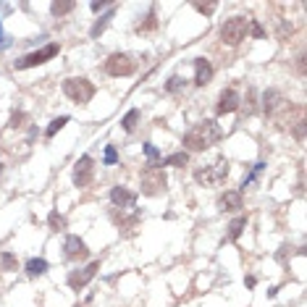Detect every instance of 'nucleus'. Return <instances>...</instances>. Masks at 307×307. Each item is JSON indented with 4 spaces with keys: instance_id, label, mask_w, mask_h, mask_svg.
Masks as SVG:
<instances>
[{
    "instance_id": "f257e3e1",
    "label": "nucleus",
    "mask_w": 307,
    "mask_h": 307,
    "mask_svg": "<svg viewBox=\"0 0 307 307\" xmlns=\"http://www.w3.org/2000/svg\"><path fill=\"white\" fill-rule=\"evenodd\" d=\"M221 137H223V131L218 129L215 121H202V124L192 126L187 134H184V147H187V150H194V152H200V150L215 145Z\"/></svg>"
},
{
    "instance_id": "f03ea898",
    "label": "nucleus",
    "mask_w": 307,
    "mask_h": 307,
    "mask_svg": "<svg viewBox=\"0 0 307 307\" xmlns=\"http://www.w3.org/2000/svg\"><path fill=\"white\" fill-rule=\"evenodd\" d=\"M63 92H66V97L74 100L76 105H87L95 97V84L90 79H84V76H71V79L63 81Z\"/></svg>"
},
{
    "instance_id": "7ed1b4c3",
    "label": "nucleus",
    "mask_w": 307,
    "mask_h": 307,
    "mask_svg": "<svg viewBox=\"0 0 307 307\" xmlns=\"http://www.w3.org/2000/svg\"><path fill=\"white\" fill-rule=\"evenodd\" d=\"M166 184H168V179H166V171L160 166H147L142 171V194L158 197L166 192Z\"/></svg>"
},
{
    "instance_id": "20e7f679",
    "label": "nucleus",
    "mask_w": 307,
    "mask_h": 307,
    "mask_svg": "<svg viewBox=\"0 0 307 307\" xmlns=\"http://www.w3.org/2000/svg\"><path fill=\"white\" fill-rule=\"evenodd\" d=\"M226 176H229V160L226 158H218L213 166H205V168H197L194 171V181L197 184H205V187L221 184Z\"/></svg>"
},
{
    "instance_id": "39448f33",
    "label": "nucleus",
    "mask_w": 307,
    "mask_h": 307,
    "mask_svg": "<svg viewBox=\"0 0 307 307\" xmlns=\"http://www.w3.org/2000/svg\"><path fill=\"white\" fill-rule=\"evenodd\" d=\"M247 27H250V18L234 16L221 27V39L226 42V45H239V42L247 37Z\"/></svg>"
},
{
    "instance_id": "423d86ee",
    "label": "nucleus",
    "mask_w": 307,
    "mask_h": 307,
    "mask_svg": "<svg viewBox=\"0 0 307 307\" xmlns=\"http://www.w3.org/2000/svg\"><path fill=\"white\" fill-rule=\"evenodd\" d=\"M134 71H137V63L126 53H113L105 60V74L108 76H131Z\"/></svg>"
},
{
    "instance_id": "0eeeda50",
    "label": "nucleus",
    "mask_w": 307,
    "mask_h": 307,
    "mask_svg": "<svg viewBox=\"0 0 307 307\" xmlns=\"http://www.w3.org/2000/svg\"><path fill=\"white\" fill-rule=\"evenodd\" d=\"M58 50H60L58 42H50V45H45L42 50H34V53H29V55H24V58H18V60H16V69H18V71H24V69H34V66H39V63H45V60L55 58V55H58Z\"/></svg>"
},
{
    "instance_id": "6e6552de",
    "label": "nucleus",
    "mask_w": 307,
    "mask_h": 307,
    "mask_svg": "<svg viewBox=\"0 0 307 307\" xmlns=\"http://www.w3.org/2000/svg\"><path fill=\"white\" fill-rule=\"evenodd\" d=\"M100 271V260H92L87 268H81V271H71L69 273V286L74 289V292H79V289H84L87 283H90L92 278H95V273Z\"/></svg>"
},
{
    "instance_id": "1a4fd4ad",
    "label": "nucleus",
    "mask_w": 307,
    "mask_h": 307,
    "mask_svg": "<svg viewBox=\"0 0 307 307\" xmlns=\"http://www.w3.org/2000/svg\"><path fill=\"white\" fill-rule=\"evenodd\" d=\"M92 173H95V160L90 155H81L74 166V184L76 187H87L92 181Z\"/></svg>"
},
{
    "instance_id": "9d476101",
    "label": "nucleus",
    "mask_w": 307,
    "mask_h": 307,
    "mask_svg": "<svg viewBox=\"0 0 307 307\" xmlns=\"http://www.w3.org/2000/svg\"><path fill=\"white\" fill-rule=\"evenodd\" d=\"M111 202L116 208H121V210H131L137 205V192H131L126 187H113L111 189Z\"/></svg>"
},
{
    "instance_id": "9b49d317",
    "label": "nucleus",
    "mask_w": 307,
    "mask_h": 307,
    "mask_svg": "<svg viewBox=\"0 0 307 307\" xmlns=\"http://www.w3.org/2000/svg\"><path fill=\"white\" fill-rule=\"evenodd\" d=\"M63 250H66V257H69V260H84L87 255H90V250H87V244H84V239H79L76 234L66 236Z\"/></svg>"
},
{
    "instance_id": "f8f14e48",
    "label": "nucleus",
    "mask_w": 307,
    "mask_h": 307,
    "mask_svg": "<svg viewBox=\"0 0 307 307\" xmlns=\"http://www.w3.org/2000/svg\"><path fill=\"white\" fill-rule=\"evenodd\" d=\"M236 108H239V92H236V90H223L221 97H218L215 113H218V116H226V113H234Z\"/></svg>"
},
{
    "instance_id": "ddd939ff",
    "label": "nucleus",
    "mask_w": 307,
    "mask_h": 307,
    "mask_svg": "<svg viewBox=\"0 0 307 307\" xmlns=\"http://www.w3.org/2000/svg\"><path fill=\"white\" fill-rule=\"evenodd\" d=\"M213 79V66L205 58H194V84L197 87H205Z\"/></svg>"
},
{
    "instance_id": "4468645a",
    "label": "nucleus",
    "mask_w": 307,
    "mask_h": 307,
    "mask_svg": "<svg viewBox=\"0 0 307 307\" xmlns=\"http://www.w3.org/2000/svg\"><path fill=\"white\" fill-rule=\"evenodd\" d=\"M262 103H265L262 108H265V113H268V116H276L281 108H286V100H283L281 92H276V90H268L265 95H262Z\"/></svg>"
},
{
    "instance_id": "2eb2a0df",
    "label": "nucleus",
    "mask_w": 307,
    "mask_h": 307,
    "mask_svg": "<svg viewBox=\"0 0 307 307\" xmlns=\"http://www.w3.org/2000/svg\"><path fill=\"white\" fill-rule=\"evenodd\" d=\"M218 208L221 210H239V208H244L242 202V192H226L218 197Z\"/></svg>"
},
{
    "instance_id": "dca6fc26",
    "label": "nucleus",
    "mask_w": 307,
    "mask_h": 307,
    "mask_svg": "<svg viewBox=\"0 0 307 307\" xmlns=\"http://www.w3.org/2000/svg\"><path fill=\"white\" fill-rule=\"evenodd\" d=\"M113 16H116V8H111L108 13H103V16L95 21V24H92V29H90V37H92V39H97V37L105 32V27L111 24V18H113Z\"/></svg>"
},
{
    "instance_id": "f3484780",
    "label": "nucleus",
    "mask_w": 307,
    "mask_h": 307,
    "mask_svg": "<svg viewBox=\"0 0 307 307\" xmlns=\"http://www.w3.org/2000/svg\"><path fill=\"white\" fill-rule=\"evenodd\" d=\"M244 226H247V215H239V218H234V221L229 223V234H226V239H229V242H236V239L242 236Z\"/></svg>"
},
{
    "instance_id": "a211bd4d",
    "label": "nucleus",
    "mask_w": 307,
    "mask_h": 307,
    "mask_svg": "<svg viewBox=\"0 0 307 307\" xmlns=\"http://www.w3.org/2000/svg\"><path fill=\"white\" fill-rule=\"evenodd\" d=\"M48 260H42V257H32L29 262H27V273L32 276V278H37V276H42V273H48Z\"/></svg>"
},
{
    "instance_id": "6ab92c4d",
    "label": "nucleus",
    "mask_w": 307,
    "mask_h": 307,
    "mask_svg": "<svg viewBox=\"0 0 307 307\" xmlns=\"http://www.w3.org/2000/svg\"><path fill=\"white\" fill-rule=\"evenodd\" d=\"M187 163H189L187 150H181V152H173V155H168V158L163 160V166H173V168H181V166H187Z\"/></svg>"
},
{
    "instance_id": "aec40b11",
    "label": "nucleus",
    "mask_w": 307,
    "mask_h": 307,
    "mask_svg": "<svg viewBox=\"0 0 307 307\" xmlns=\"http://www.w3.org/2000/svg\"><path fill=\"white\" fill-rule=\"evenodd\" d=\"M66 124H69V116H60V118H55V121H50V126L45 129V137H48V139H53V137L58 134V131H60V129H63Z\"/></svg>"
},
{
    "instance_id": "412c9836",
    "label": "nucleus",
    "mask_w": 307,
    "mask_h": 307,
    "mask_svg": "<svg viewBox=\"0 0 307 307\" xmlns=\"http://www.w3.org/2000/svg\"><path fill=\"white\" fill-rule=\"evenodd\" d=\"M48 226H50L53 231H63V229H66V218H63L58 210H50V215H48Z\"/></svg>"
},
{
    "instance_id": "4be33fe9",
    "label": "nucleus",
    "mask_w": 307,
    "mask_h": 307,
    "mask_svg": "<svg viewBox=\"0 0 307 307\" xmlns=\"http://www.w3.org/2000/svg\"><path fill=\"white\" fill-rule=\"evenodd\" d=\"M137 121H139V111L137 108H131V111L124 116V121H121V126H124V131H134V126H137Z\"/></svg>"
},
{
    "instance_id": "5701e85b",
    "label": "nucleus",
    "mask_w": 307,
    "mask_h": 307,
    "mask_svg": "<svg viewBox=\"0 0 307 307\" xmlns=\"http://www.w3.org/2000/svg\"><path fill=\"white\" fill-rule=\"evenodd\" d=\"M74 8H76V3H71V0H63V3H53L50 6L53 16H66V13H71Z\"/></svg>"
},
{
    "instance_id": "b1692460",
    "label": "nucleus",
    "mask_w": 307,
    "mask_h": 307,
    "mask_svg": "<svg viewBox=\"0 0 307 307\" xmlns=\"http://www.w3.org/2000/svg\"><path fill=\"white\" fill-rule=\"evenodd\" d=\"M16 265H18V260H16L13 252H3V255H0V268H3V271H16Z\"/></svg>"
},
{
    "instance_id": "393cba45",
    "label": "nucleus",
    "mask_w": 307,
    "mask_h": 307,
    "mask_svg": "<svg viewBox=\"0 0 307 307\" xmlns=\"http://www.w3.org/2000/svg\"><path fill=\"white\" fill-rule=\"evenodd\" d=\"M262 168H265V163H262V160H260V163H255V166H252V171H250V173H247V176H244V181H242V187H244V189H247V187H250V184H252V181H255V179H257V173H260V171H262Z\"/></svg>"
},
{
    "instance_id": "a878e982",
    "label": "nucleus",
    "mask_w": 307,
    "mask_h": 307,
    "mask_svg": "<svg viewBox=\"0 0 307 307\" xmlns=\"http://www.w3.org/2000/svg\"><path fill=\"white\" fill-rule=\"evenodd\" d=\"M116 163H118V152H116V147H113V145H108V147H105L103 166H116Z\"/></svg>"
},
{
    "instance_id": "bb28decb",
    "label": "nucleus",
    "mask_w": 307,
    "mask_h": 307,
    "mask_svg": "<svg viewBox=\"0 0 307 307\" xmlns=\"http://www.w3.org/2000/svg\"><path fill=\"white\" fill-rule=\"evenodd\" d=\"M155 27H158V18H155V11H150V13H147V21H145V24H139V27H137V32L142 34V32H150V29H155Z\"/></svg>"
},
{
    "instance_id": "cd10ccee",
    "label": "nucleus",
    "mask_w": 307,
    "mask_h": 307,
    "mask_svg": "<svg viewBox=\"0 0 307 307\" xmlns=\"http://www.w3.org/2000/svg\"><path fill=\"white\" fill-rule=\"evenodd\" d=\"M247 32H250L255 39H265V29H262L255 18H250V27H247Z\"/></svg>"
},
{
    "instance_id": "c85d7f7f",
    "label": "nucleus",
    "mask_w": 307,
    "mask_h": 307,
    "mask_svg": "<svg viewBox=\"0 0 307 307\" xmlns=\"http://www.w3.org/2000/svg\"><path fill=\"white\" fill-rule=\"evenodd\" d=\"M184 87V79L181 76H171L168 81H166V92H179Z\"/></svg>"
},
{
    "instance_id": "c756f323",
    "label": "nucleus",
    "mask_w": 307,
    "mask_h": 307,
    "mask_svg": "<svg viewBox=\"0 0 307 307\" xmlns=\"http://www.w3.org/2000/svg\"><path fill=\"white\" fill-rule=\"evenodd\" d=\"M145 155H147V160H152V166H155V163L160 160V152H158V147H155V145H150V142L145 145Z\"/></svg>"
},
{
    "instance_id": "7c9ffc66",
    "label": "nucleus",
    "mask_w": 307,
    "mask_h": 307,
    "mask_svg": "<svg viewBox=\"0 0 307 307\" xmlns=\"http://www.w3.org/2000/svg\"><path fill=\"white\" fill-rule=\"evenodd\" d=\"M194 8L200 11V13H205V16H210V13L218 8V3H194Z\"/></svg>"
},
{
    "instance_id": "2f4dec72",
    "label": "nucleus",
    "mask_w": 307,
    "mask_h": 307,
    "mask_svg": "<svg viewBox=\"0 0 307 307\" xmlns=\"http://www.w3.org/2000/svg\"><path fill=\"white\" fill-rule=\"evenodd\" d=\"M21 121H24V113H13L11 116V126H21Z\"/></svg>"
},
{
    "instance_id": "473e14b6",
    "label": "nucleus",
    "mask_w": 307,
    "mask_h": 307,
    "mask_svg": "<svg viewBox=\"0 0 307 307\" xmlns=\"http://www.w3.org/2000/svg\"><path fill=\"white\" fill-rule=\"evenodd\" d=\"M105 6H108V0H100V3H92L90 8H92V11L97 13V11H100V8H105Z\"/></svg>"
},
{
    "instance_id": "72a5a7b5",
    "label": "nucleus",
    "mask_w": 307,
    "mask_h": 307,
    "mask_svg": "<svg viewBox=\"0 0 307 307\" xmlns=\"http://www.w3.org/2000/svg\"><path fill=\"white\" fill-rule=\"evenodd\" d=\"M0 48H6V34H3V21H0Z\"/></svg>"
},
{
    "instance_id": "f704fd0d",
    "label": "nucleus",
    "mask_w": 307,
    "mask_h": 307,
    "mask_svg": "<svg viewBox=\"0 0 307 307\" xmlns=\"http://www.w3.org/2000/svg\"><path fill=\"white\" fill-rule=\"evenodd\" d=\"M244 283H247V286L252 289V286H255V283H257V278H255V276H250V278H244Z\"/></svg>"
}]
</instances>
